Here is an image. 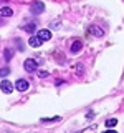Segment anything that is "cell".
<instances>
[{
  "label": "cell",
  "instance_id": "obj_5",
  "mask_svg": "<svg viewBox=\"0 0 124 133\" xmlns=\"http://www.w3.org/2000/svg\"><path fill=\"white\" fill-rule=\"evenodd\" d=\"M41 43H43V40H41L38 35H32L30 40H28V45H30V47H35V48H38Z\"/></svg>",
  "mask_w": 124,
  "mask_h": 133
},
{
  "label": "cell",
  "instance_id": "obj_8",
  "mask_svg": "<svg viewBox=\"0 0 124 133\" xmlns=\"http://www.w3.org/2000/svg\"><path fill=\"white\" fill-rule=\"evenodd\" d=\"M89 33H91V35H94V37H103V35H104V32H103L99 27H96V25L89 27Z\"/></svg>",
  "mask_w": 124,
  "mask_h": 133
},
{
  "label": "cell",
  "instance_id": "obj_11",
  "mask_svg": "<svg viewBox=\"0 0 124 133\" xmlns=\"http://www.w3.org/2000/svg\"><path fill=\"white\" fill-rule=\"evenodd\" d=\"M116 123H118V120H116V118H109V120H106V127H107V128H114V127H116Z\"/></svg>",
  "mask_w": 124,
  "mask_h": 133
},
{
  "label": "cell",
  "instance_id": "obj_6",
  "mask_svg": "<svg viewBox=\"0 0 124 133\" xmlns=\"http://www.w3.org/2000/svg\"><path fill=\"white\" fill-rule=\"evenodd\" d=\"M83 48V42L81 40H74L71 43V53H78Z\"/></svg>",
  "mask_w": 124,
  "mask_h": 133
},
{
  "label": "cell",
  "instance_id": "obj_1",
  "mask_svg": "<svg viewBox=\"0 0 124 133\" xmlns=\"http://www.w3.org/2000/svg\"><path fill=\"white\" fill-rule=\"evenodd\" d=\"M23 66H25V70H27V72H30V73L38 70V63H36L35 58H27V60H25V63H23Z\"/></svg>",
  "mask_w": 124,
  "mask_h": 133
},
{
  "label": "cell",
  "instance_id": "obj_14",
  "mask_svg": "<svg viewBox=\"0 0 124 133\" xmlns=\"http://www.w3.org/2000/svg\"><path fill=\"white\" fill-rule=\"evenodd\" d=\"M48 75H50V73L47 72V70H38V77H40V78H47Z\"/></svg>",
  "mask_w": 124,
  "mask_h": 133
},
{
  "label": "cell",
  "instance_id": "obj_3",
  "mask_svg": "<svg viewBox=\"0 0 124 133\" xmlns=\"http://www.w3.org/2000/svg\"><path fill=\"white\" fill-rule=\"evenodd\" d=\"M28 87H30V85H28V82H27V80H23V78H20V80H17V82H15V88L18 90V91H27V90H28Z\"/></svg>",
  "mask_w": 124,
  "mask_h": 133
},
{
  "label": "cell",
  "instance_id": "obj_9",
  "mask_svg": "<svg viewBox=\"0 0 124 133\" xmlns=\"http://www.w3.org/2000/svg\"><path fill=\"white\" fill-rule=\"evenodd\" d=\"M38 37H40V38L43 40V42H47V40L51 38V32H50V30H45V28H43V30H40V32H38Z\"/></svg>",
  "mask_w": 124,
  "mask_h": 133
},
{
  "label": "cell",
  "instance_id": "obj_16",
  "mask_svg": "<svg viewBox=\"0 0 124 133\" xmlns=\"http://www.w3.org/2000/svg\"><path fill=\"white\" fill-rule=\"evenodd\" d=\"M5 58H7V60H10V58H12V50L10 48L5 50Z\"/></svg>",
  "mask_w": 124,
  "mask_h": 133
},
{
  "label": "cell",
  "instance_id": "obj_12",
  "mask_svg": "<svg viewBox=\"0 0 124 133\" xmlns=\"http://www.w3.org/2000/svg\"><path fill=\"white\" fill-rule=\"evenodd\" d=\"M61 120V116H53V118H41V122H47V123H51V122H60Z\"/></svg>",
  "mask_w": 124,
  "mask_h": 133
},
{
  "label": "cell",
  "instance_id": "obj_7",
  "mask_svg": "<svg viewBox=\"0 0 124 133\" xmlns=\"http://www.w3.org/2000/svg\"><path fill=\"white\" fill-rule=\"evenodd\" d=\"M13 15V10H12L10 7H2L0 8V17L2 18H5V17H12Z\"/></svg>",
  "mask_w": 124,
  "mask_h": 133
},
{
  "label": "cell",
  "instance_id": "obj_13",
  "mask_svg": "<svg viewBox=\"0 0 124 133\" xmlns=\"http://www.w3.org/2000/svg\"><path fill=\"white\" fill-rule=\"evenodd\" d=\"M8 73H10V68H8V66H3V68H0V77H7Z\"/></svg>",
  "mask_w": 124,
  "mask_h": 133
},
{
  "label": "cell",
  "instance_id": "obj_2",
  "mask_svg": "<svg viewBox=\"0 0 124 133\" xmlns=\"http://www.w3.org/2000/svg\"><path fill=\"white\" fill-rule=\"evenodd\" d=\"M30 10H32V14L40 15V14H43V12H45V3L43 2H33Z\"/></svg>",
  "mask_w": 124,
  "mask_h": 133
},
{
  "label": "cell",
  "instance_id": "obj_10",
  "mask_svg": "<svg viewBox=\"0 0 124 133\" xmlns=\"http://www.w3.org/2000/svg\"><path fill=\"white\" fill-rule=\"evenodd\" d=\"M23 30L28 32V33H33V32H35V23H25Z\"/></svg>",
  "mask_w": 124,
  "mask_h": 133
},
{
  "label": "cell",
  "instance_id": "obj_15",
  "mask_svg": "<svg viewBox=\"0 0 124 133\" xmlns=\"http://www.w3.org/2000/svg\"><path fill=\"white\" fill-rule=\"evenodd\" d=\"M76 73H78V75H83V65H81V63L76 65Z\"/></svg>",
  "mask_w": 124,
  "mask_h": 133
},
{
  "label": "cell",
  "instance_id": "obj_17",
  "mask_svg": "<svg viewBox=\"0 0 124 133\" xmlns=\"http://www.w3.org/2000/svg\"><path fill=\"white\" fill-rule=\"evenodd\" d=\"M103 133H118L116 130H113V128H111V130H106V131H103Z\"/></svg>",
  "mask_w": 124,
  "mask_h": 133
},
{
  "label": "cell",
  "instance_id": "obj_18",
  "mask_svg": "<svg viewBox=\"0 0 124 133\" xmlns=\"http://www.w3.org/2000/svg\"><path fill=\"white\" fill-rule=\"evenodd\" d=\"M0 25H2V20H0Z\"/></svg>",
  "mask_w": 124,
  "mask_h": 133
},
{
  "label": "cell",
  "instance_id": "obj_4",
  "mask_svg": "<svg viewBox=\"0 0 124 133\" xmlns=\"http://www.w3.org/2000/svg\"><path fill=\"white\" fill-rule=\"evenodd\" d=\"M0 88H2L3 93H12V91H13V85H12L8 80H2V83H0Z\"/></svg>",
  "mask_w": 124,
  "mask_h": 133
}]
</instances>
